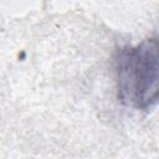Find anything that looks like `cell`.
<instances>
[{"label":"cell","instance_id":"cell-1","mask_svg":"<svg viewBox=\"0 0 159 159\" xmlns=\"http://www.w3.org/2000/svg\"><path fill=\"white\" fill-rule=\"evenodd\" d=\"M117 83L120 101L134 109L154 107L159 94V55L155 37L123 47L117 58Z\"/></svg>","mask_w":159,"mask_h":159}]
</instances>
